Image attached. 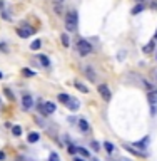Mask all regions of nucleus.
<instances>
[{
    "mask_svg": "<svg viewBox=\"0 0 157 161\" xmlns=\"http://www.w3.org/2000/svg\"><path fill=\"white\" fill-rule=\"evenodd\" d=\"M78 128L82 129V131H89V122L85 119H78Z\"/></svg>",
    "mask_w": 157,
    "mask_h": 161,
    "instance_id": "4468645a",
    "label": "nucleus"
},
{
    "mask_svg": "<svg viewBox=\"0 0 157 161\" xmlns=\"http://www.w3.org/2000/svg\"><path fill=\"white\" fill-rule=\"evenodd\" d=\"M0 159H4V153H0Z\"/></svg>",
    "mask_w": 157,
    "mask_h": 161,
    "instance_id": "c756f323",
    "label": "nucleus"
},
{
    "mask_svg": "<svg viewBox=\"0 0 157 161\" xmlns=\"http://www.w3.org/2000/svg\"><path fill=\"white\" fill-rule=\"evenodd\" d=\"M49 161H60V158H59V154L55 153V151H52V153L49 154Z\"/></svg>",
    "mask_w": 157,
    "mask_h": 161,
    "instance_id": "4be33fe9",
    "label": "nucleus"
},
{
    "mask_svg": "<svg viewBox=\"0 0 157 161\" xmlns=\"http://www.w3.org/2000/svg\"><path fill=\"white\" fill-rule=\"evenodd\" d=\"M32 104H34V101H32V96H30V94H25V96L22 97V106H24L25 111H29L30 107H32Z\"/></svg>",
    "mask_w": 157,
    "mask_h": 161,
    "instance_id": "39448f33",
    "label": "nucleus"
},
{
    "mask_svg": "<svg viewBox=\"0 0 157 161\" xmlns=\"http://www.w3.org/2000/svg\"><path fill=\"white\" fill-rule=\"evenodd\" d=\"M147 144H149V138L146 136L144 139H140V141H137V143H134L132 146H134V148H142V149H146Z\"/></svg>",
    "mask_w": 157,
    "mask_h": 161,
    "instance_id": "6e6552de",
    "label": "nucleus"
},
{
    "mask_svg": "<svg viewBox=\"0 0 157 161\" xmlns=\"http://www.w3.org/2000/svg\"><path fill=\"white\" fill-rule=\"evenodd\" d=\"M77 151H78L80 154H82V156H89V154H90L89 151H87L85 148H82V146H78V148H77Z\"/></svg>",
    "mask_w": 157,
    "mask_h": 161,
    "instance_id": "b1692460",
    "label": "nucleus"
},
{
    "mask_svg": "<svg viewBox=\"0 0 157 161\" xmlns=\"http://www.w3.org/2000/svg\"><path fill=\"white\" fill-rule=\"evenodd\" d=\"M104 148H105V151H107V153H112V151H114V144L109 143V141H105V143H104Z\"/></svg>",
    "mask_w": 157,
    "mask_h": 161,
    "instance_id": "6ab92c4d",
    "label": "nucleus"
},
{
    "mask_svg": "<svg viewBox=\"0 0 157 161\" xmlns=\"http://www.w3.org/2000/svg\"><path fill=\"white\" fill-rule=\"evenodd\" d=\"M55 2H59V4H60V2H64V0H55Z\"/></svg>",
    "mask_w": 157,
    "mask_h": 161,
    "instance_id": "2f4dec72",
    "label": "nucleus"
},
{
    "mask_svg": "<svg viewBox=\"0 0 157 161\" xmlns=\"http://www.w3.org/2000/svg\"><path fill=\"white\" fill-rule=\"evenodd\" d=\"M77 50H78L80 55H89V54L92 52V45H90L85 39H80L77 42Z\"/></svg>",
    "mask_w": 157,
    "mask_h": 161,
    "instance_id": "f03ea898",
    "label": "nucleus"
},
{
    "mask_svg": "<svg viewBox=\"0 0 157 161\" xmlns=\"http://www.w3.org/2000/svg\"><path fill=\"white\" fill-rule=\"evenodd\" d=\"M12 132H14L15 136H20V134H22V128H20V126H14V128H12Z\"/></svg>",
    "mask_w": 157,
    "mask_h": 161,
    "instance_id": "5701e85b",
    "label": "nucleus"
},
{
    "mask_svg": "<svg viewBox=\"0 0 157 161\" xmlns=\"http://www.w3.org/2000/svg\"><path fill=\"white\" fill-rule=\"evenodd\" d=\"M69 99H70V96H67V94H65V92L59 94V101H60V102L67 104V102H69Z\"/></svg>",
    "mask_w": 157,
    "mask_h": 161,
    "instance_id": "a211bd4d",
    "label": "nucleus"
},
{
    "mask_svg": "<svg viewBox=\"0 0 157 161\" xmlns=\"http://www.w3.org/2000/svg\"><path fill=\"white\" fill-rule=\"evenodd\" d=\"M92 149H94V151H99V149H100V144L97 143V141H92Z\"/></svg>",
    "mask_w": 157,
    "mask_h": 161,
    "instance_id": "393cba45",
    "label": "nucleus"
},
{
    "mask_svg": "<svg viewBox=\"0 0 157 161\" xmlns=\"http://www.w3.org/2000/svg\"><path fill=\"white\" fill-rule=\"evenodd\" d=\"M40 45H42V42H40V40H34V42L30 44V49L37 50V49H40Z\"/></svg>",
    "mask_w": 157,
    "mask_h": 161,
    "instance_id": "aec40b11",
    "label": "nucleus"
},
{
    "mask_svg": "<svg viewBox=\"0 0 157 161\" xmlns=\"http://www.w3.org/2000/svg\"><path fill=\"white\" fill-rule=\"evenodd\" d=\"M77 22H78L77 12L70 10L67 15H65V29H67L69 32H74V30L77 29Z\"/></svg>",
    "mask_w": 157,
    "mask_h": 161,
    "instance_id": "f257e3e1",
    "label": "nucleus"
},
{
    "mask_svg": "<svg viewBox=\"0 0 157 161\" xmlns=\"http://www.w3.org/2000/svg\"><path fill=\"white\" fill-rule=\"evenodd\" d=\"M155 39H157V34H155Z\"/></svg>",
    "mask_w": 157,
    "mask_h": 161,
    "instance_id": "4c0bfd02",
    "label": "nucleus"
},
{
    "mask_svg": "<svg viewBox=\"0 0 157 161\" xmlns=\"http://www.w3.org/2000/svg\"><path fill=\"white\" fill-rule=\"evenodd\" d=\"M75 87H77V89L78 91H80V92H89V87H87L85 86V84H82V82H78V81H77V82H75Z\"/></svg>",
    "mask_w": 157,
    "mask_h": 161,
    "instance_id": "ddd939ff",
    "label": "nucleus"
},
{
    "mask_svg": "<svg viewBox=\"0 0 157 161\" xmlns=\"http://www.w3.org/2000/svg\"><path fill=\"white\" fill-rule=\"evenodd\" d=\"M67 107L70 111H78V109H80V102H78V99H75V97H70L69 102H67Z\"/></svg>",
    "mask_w": 157,
    "mask_h": 161,
    "instance_id": "423d86ee",
    "label": "nucleus"
},
{
    "mask_svg": "<svg viewBox=\"0 0 157 161\" xmlns=\"http://www.w3.org/2000/svg\"><path fill=\"white\" fill-rule=\"evenodd\" d=\"M55 12H57V15H62V8L59 7V5H57V7H55Z\"/></svg>",
    "mask_w": 157,
    "mask_h": 161,
    "instance_id": "cd10ccee",
    "label": "nucleus"
},
{
    "mask_svg": "<svg viewBox=\"0 0 157 161\" xmlns=\"http://www.w3.org/2000/svg\"><path fill=\"white\" fill-rule=\"evenodd\" d=\"M24 74H25V75H34V72L29 71V69H24Z\"/></svg>",
    "mask_w": 157,
    "mask_h": 161,
    "instance_id": "bb28decb",
    "label": "nucleus"
},
{
    "mask_svg": "<svg viewBox=\"0 0 157 161\" xmlns=\"http://www.w3.org/2000/svg\"><path fill=\"white\" fill-rule=\"evenodd\" d=\"M107 161H114V159H107Z\"/></svg>",
    "mask_w": 157,
    "mask_h": 161,
    "instance_id": "f704fd0d",
    "label": "nucleus"
},
{
    "mask_svg": "<svg viewBox=\"0 0 157 161\" xmlns=\"http://www.w3.org/2000/svg\"><path fill=\"white\" fill-rule=\"evenodd\" d=\"M17 34L22 37V39H27V37H30L34 34V29H32V27H29V25H25V29H20V27H18Z\"/></svg>",
    "mask_w": 157,
    "mask_h": 161,
    "instance_id": "20e7f679",
    "label": "nucleus"
},
{
    "mask_svg": "<svg viewBox=\"0 0 157 161\" xmlns=\"http://www.w3.org/2000/svg\"><path fill=\"white\" fill-rule=\"evenodd\" d=\"M97 91H99V94L102 96V99L104 101H111V97H112V94H111V89H109L105 84H100L99 87H97Z\"/></svg>",
    "mask_w": 157,
    "mask_h": 161,
    "instance_id": "7ed1b4c3",
    "label": "nucleus"
},
{
    "mask_svg": "<svg viewBox=\"0 0 157 161\" xmlns=\"http://www.w3.org/2000/svg\"><path fill=\"white\" fill-rule=\"evenodd\" d=\"M155 77H157V72H155Z\"/></svg>",
    "mask_w": 157,
    "mask_h": 161,
    "instance_id": "e433bc0d",
    "label": "nucleus"
},
{
    "mask_svg": "<svg viewBox=\"0 0 157 161\" xmlns=\"http://www.w3.org/2000/svg\"><path fill=\"white\" fill-rule=\"evenodd\" d=\"M0 79H2V72H0Z\"/></svg>",
    "mask_w": 157,
    "mask_h": 161,
    "instance_id": "72a5a7b5",
    "label": "nucleus"
},
{
    "mask_svg": "<svg viewBox=\"0 0 157 161\" xmlns=\"http://www.w3.org/2000/svg\"><path fill=\"white\" fill-rule=\"evenodd\" d=\"M43 109H45L47 114H52V112H55V104L54 102H43Z\"/></svg>",
    "mask_w": 157,
    "mask_h": 161,
    "instance_id": "1a4fd4ad",
    "label": "nucleus"
},
{
    "mask_svg": "<svg viewBox=\"0 0 157 161\" xmlns=\"http://www.w3.org/2000/svg\"><path fill=\"white\" fill-rule=\"evenodd\" d=\"M155 59H157V52H155Z\"/></svg>",
    "mask_w": 157,
    "mask_h": 161,
    "instance_id": "c9c22d12",
    "label": "nucleus"
},
{
    "mask_svg": "<svg viewBox=\"0 0 157 161\" xmlns=\"http://www.w3.org/2000/svg\"><path fill=\"white\" fill-rule=\"evenodd\" d=\"M84 72H85V75L90 79V81H92V82H94V81L97 79V74L94 72V69L90 67V65H85V67H84Z\"/></svg>",
    "mask_w": 157,
    "mask_h": 161,
    "instance_id": "0eeeda50",
    "label": "nucleus"
},
{
    "mask_svg": "<svg viewBox=\"0 0 157 161\" xmlns=\"http://www.w3.org/2000/svg\"><path fill=\"white\" fill-rule=\"evenodd\" d=\"M92 161H99V158H92Z\"/></svg>",
    "mask_w": 157,
    "mask_h": 161,
    "instance_id": "7c9ffc66",
    "label": "nucleus"
},
{
    "mask_svg": "<svg viewBox=\"0 0 157 161\" xmlns=\"http://www.w3.org/2000/svg\"><path fill=\"white\" fill-rule=\"evenodd\" d=\"M147 99H149V102L154 106V104L157 102V91H150L149 96H147Z\"/></svg>",
    "mask_w": 157,
    "mask_h": 161,
    "instance_id": "9d476101",
    "label": "nucleus"
},
{
    "mask_svg": "<svg viewBox=\"0 0 157 161\" xmlns=\"http://www.w3.org/2000/svg\"><path fill=\"white\" fill-rule=\"evenodd\" d=\"M125 148V149H127L129 151V153H132L134 154V156H140V158H142L144 156V153H139V151H137V149H134V148L132 146H124Z\"/></svg>",
    "mask_w": 157,
    "mask_h": 161,
    "instance_id": "2eb2a0df",
    "label": "nucleus"
},
{
    "mask_svg": "<svg viewBox=\"0 0 157 161\" xmlns=\"http://www.w3.org/2000/svg\"><path fill=\"white\" fill-rule=\"evenodd\" d=\"M39 138H40L39 132H30L29 136H27V139H29V143H37V141H39Z\"/></svg>",
    "mask_w": 157,
    "mask_h": 161,
    "instance_id": "9b49d317",
    "label": "nucleus"
},
{
    "mask_svg": "<svg viewBox=\"0 0 157 161\" xmlns=\"http://www.w3.org/2000/svg\"><path fill=\"white\" fill-rule=\"evenodd\" d=\"M60 40H62V45H64V47H69V45H70V39H69L65 34H62V35H60Z\"/></svg>",
    "mask_w": 157,
    "mask_h": 161,
    "instance_id": "dca6fc26",
    "label": "nucleus"
},
{
    "mask_svg": "<svg viewBox=\"0 0 157 161\" xmlns=\"http://www.w3.org/2000/svg\"><path fill=\"white\" fill-rule=\"evenodd\" d=\"M154 47H155V45H154V40H150V42L149 44H147V45H144V54H150V52H154Z\"/></svg>",
    "mask_w": 157,
    "mask_h": 161,
    "instance_id": "f8f14e48",
    "label": "nucleus"
},
{
    "mask_svg": "<svg viewBox=\"0 0 157 161\" xmlns=\"http://www.w3.org/2000/svg\"><path fill=\"white\" fill-rule=\"evenodd\" d=\"M74 161H85V159H84V158H75Z\"/></svg>",
    "mask_w": 157,
    "mask_h": 161,
    "instance_id": "c85d7f7f",
    "label": "nucleus"
},
{
    "mask_svg": "<svg viewBox=\"0 0 157 161\" xmlns=\"http://www.w3.org/2000/svg\"><path fill=\"white\" fill-rule=\"evenodd\" d=\"M39 59H40V62H42V65H43V67H49V65H50L49 59H47L45 55H39Z\"/></svg>",
    "mask_w": 157,
    "mask_h": 161,
    "instance_id": "412c9836",
    "label": "nucleus"
},
{
    "mask_svg": "<svg viewBox=\"0 0 157 161\" xmlns=\"http://www.w3.org/2000/svg\"><path fill=\"white\" fill-rule=\"evenodd\" d=\"M69 153H70V154L77 153V148H75V146H72V144H70V146H69Z\"/></svg>",
    "mask_w": 157,
    "mask_h": 161,
    "instance_id": "a878e982",
    "label": "nucleus"
},
{
    "mask_svg": "<svg viewBox=\"0 0 157 161\" xmlns=\"http://www.w3.org/2000/svg\"><path fill=\"white\" fill-rule=\"evenodd\" d=\"M136 2H139V4H142V0H136Z\"/></svg>",
    "mask_w": 157,
    "mask_h": 161,
    "instance_id": "473e14b6",
    "label": "nucleus"
},
{
    "mask_svg": "<svg viewBox=\"0 0 157 161\" xmlns=\"http://www.w3.org/2000/svg\"><path fill=\"white\" fill-rule=\"evenodd\" d=\"M144 10V5L142 4H137L136 7L132 8V15H137V14H140V12Z\"/></svg>",
    "mask_w": 157,
    "mask_h": 161,
    "instance_id": "f3484780",
    "label": "nucleus"
}]
</instances>
